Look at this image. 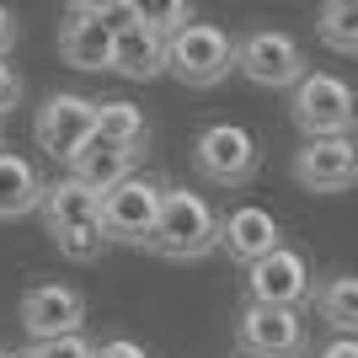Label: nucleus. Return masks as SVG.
I'll return each mask as SVG.
<instances>
[{"mask_svg": "<svg viewBox=\"0 0 358 358\" xmlns=\"http://www.w3.org/2000/svg\"><path fill=\"white\" fill-rule=\"evenodd\" d=\"M0 155H6V134H0Z\"/></svg>", "mask_w": 358, "mask_h": 358, "instance_id": "obj_28", "label": "nucleus"}, {"mask_svg": "<svg viewBox=\"0 0 358 358\" xmlns=\"http://www.w3.org/2000/svg\"><path fill=\"white\" fill-rule=\"evenodd\" d=\"M236 48L241 43H230V32H224V27H214V22H187V27L171 38L166 70L177 75L182 86L209 91V86H220L224 75L236 70Z\"/></svg>", "mask_w": 358, "mask_h": 358, "instance_id": "obj_3", "label": "nucleus"}, {"mask_svg": "<svg viewBox=\"0 0 358 358\" xmlns=\"http://www.w3.org/2000/svg\"><path fill=\"white\" fill-rule=\"evenodd\" d=\"M80 321H86V294L70 284H32L22 294V331L32 343L80 337Z\"/></svg>", "mask_w": 358, "mask_h": 358, "instance_id": "obj_10", "label": "nucleus"}, {"mask_svg": "<svg viewBox=\"0 0 358 358\" xmlns=\"http://www.w3.org/2000/svg\"><path fill=\"white\" fill-rule=\"evenodd\" d=\"M193 166L198 177L214 182V187H241V182H252L257 171V139L252 129H241V123H209L193 145Z\"/></svg>", "mask_w": 358, "mask_h": 358, "instance_id": "obj_8", "label": "nucleus"}, {"mask_svg": "<svg viewBox=\"0 0 358 358\" xmlns=\"http://www.w3.org/2000/svg\"><path fill=\"white\" fill-rule=\"evenodd\" d=\"M16 102H22V75H16L6 59H0V118H6Z\"/></svg>", "mask_w": 358, "mask_h": 358, "instance_id": "obj_24", "label": "nucleus"}, {"mask_svg": "<svg viewBox=\"0 0 358 358\" xmlns=\"http://www.w3.org/2000/svg\"><path fill=\"white\" fill-rule=\"evenodd\" d=\"M6 358H16V353H6Z\"/></svg>", "mask_w": 358, "mask_h": 358, "instance_id": "obj_29", "label": "nucleus"}, {"mask_svg": "<svg viewBox=\"0 0 358 358\" xmlns=\"http://www.w3.org/2000/svg\"><path fill=\"white\" fill-rule=\"evenodd\" d=\"M315 310L337 337H358V273H331L315 284Z\"/></svg>", "mask_w": 358, "mask_h": 358, "instance_id": "obj_18", "label": "nucleus"}, {"mask_svg": "<svg viewBox=\"0 0 358 358\" xmlns=\"http://www.w3.org/2000/svg\"><path fill=\"white\" fill-rule=\"evenodd\" d=\"M294 182L305 193H348L358 182V139H305L294 150Z\"/></svg>", "mask_w": 358, "mask_h": 358, "instance_id": "obj_11", "label": "nucleus"}, {"mask_svg": "<svg viewBox=\"0 0 358 358\" xmlns=\"http://www.w3.org/2000/svg\"><path fill=\"white\" fill-rule=\"evenodd\" d=\"M134 161H139V150H123V145H113V139H91L80 155L70 161V177L75 182H86L91 193H113V187H123V182L134 177Z\"/></svg>", "mask_w": 358, "mask_h": 358, "instance_id": "obj_14", "label": "nucleus"}, {"mask_svg": "<svg viewBox=\"0 0 358 358\" xmlns=\"http://www.w3.org/2000/svg\"><path fill=\"white\" fill-rule=\"evenodd\" d=\"M220 246L236 262H246V268H257L262 257H273L278 246H284V230H278V220H273L262 203H241V209L224 214V236Z\"/></svg>", "mask_w": 358, "mask_h": 358, "instance_id": "obj_12", "label": "nucleus"}, {"mask_svg": "<svg viewBox=\"0 0 358 358\" xmlns=\"http://www.w3.org/2000/svg\"><path fill=\"white\" fill-rule=\"evenodd\" d=\"M161 209H166V187L150 177H129L123 187L102 198V230L107 241L118 246H150L155 224H161Z\"/></svg>", "mask_w": 358, "mask_h": 358, "instance_id": "obj_7", "label": "nucleus"}, {"mask_svg": "<svg viewBox=\"0 0 358 358\" xmlns=\"http://www.w3.org/2000/svg\"><path fill=\"white\" fill-rule=\"evenodd\" d=\"M43 193H48V182L38 177V166H32L27 155L6 150V155H0V220H16V214H27V209H43Z\"/></svg>", "mask_w": 358, "mask_h": 358, "instance_id": "obj_17", "label": "nucleus"}, {"mask_svg": "<svg viewBox=\"0 0 358 358\" xmlns=\"http://www.w3.org/2000/svg\"><path fill=\"white\" fill-rule=\"evenodd\" d=\"M139 16H145V22L161 32V38H177V32L193 22V6H187V0H161V6L150 0V6H139Z\"/></svg>", "mask_w": 358, "mask_h": 358, "instance_id": "obj_22", "label": "nucleus"}, {"mask_svg": "<svg viewBox=\"0 0 358 358\" xmlns=\"http://www.w3.org/2000/svg\"><path fill=\"white\" fill-rule=\"evenodd\" d=\"M11 48H16V16L6 11V6H0V59H6Z\"/></svg>", "mask_w": 358, "mask_h": 358, "instance_id": "obj_27", "label": "nucleus"}, {"mask_svg": "<svg viewBox=\"0 0 358 358\" xmlns=\"http://www.w3.org/2000/svg\"><path fill=\"white\" fill-rule=\"evenodd\" d=\"M43 224L48 236H64V230H80V224H102V193H91L86 182H48L43 193Z\"/></svg>", "mask_w": 358, "mask_h": 358, "instance_id": "obj_16", "label": "nucleus"}, {"mask_svg": "<svg viewBox=\"0 0 358 358\" xmlns=\"http://www.w3.org/2000/svg\"><path fill=\"white\" fill-rule=\"evenodd\" d=\"M315 358H358V337H331Z\"/></svg>", "mask_w": 358, "mask_h": 358, "instance_id": "obj_26", "label": "nucleus"}, {"mask_svg": "<svg viewBox=\"0 0 358 358\" xmlns=\"http://www.w3.org/2000/svg\"><path fill=\"white\" fill-rule=\"evenodd\" d=\"M315 38L331 54H353L358 59V0H331L315 11Z\"/></svg>", "mask_w": 358, "mask_h": 358, "instance_id": "obj_19", "label": "nucleus"}, {"mask_svg": "<svg viewBox=\"0 0 358 358\" xmlns=\"http://www.w3.org/2000/svg\"><path fill=\"white\" fill-rule=\"evenodd\" d=\"M166 54H171V38H161V32H155L145 16H139L134 27H123V32H118L113 70H118L123 80H155V75L166 70Z\"/></svg>", "mask_w": 358, "mask_h": 358, "instance_id": "obj_15", "label": "nucleus"}, {"mask_svg": "<svg viewBox=\"0 0 358 358\" xmlns=\"http://www.w3.org/2000/svg\"><path fill=\"white\" fill-rule=\"evenodd\" d=\"M16 358H96V348L86 337H59V343H32L27 353H16Z\"/></svg>", "mask_w": 358, "mask_h": 358, "instance_id": "obj_23", "label": "nucleus"}, {"mask_svg": "<svg viewBox=\"0 0 358 358\" xmlns=\"http://www.w3.org/2000/svg\"><path fill=\"white\" fill-rule=\"evenodd\" d=\"M241 358H310V327L284 305H246L236 321Z\"/></svg>", "mask_w": 358, "mask_h": 358, "instance_id": "obj_5", "label": "nucleus"}, {"mask_svg": "<svg viewBox=\"0 0 358 358\" xmlns=\"http://www.w3.org/2000/svg\"><path fill=\"white\" fill-rule=\"evenodd\" d=\"M96 134L123 145V150H139L150 139V129H145V113L134 102H96Z\"/></svg>", "mask_w": 358, "mask_h": 358, "instance_id": "obj_20", "label": "nucleus"}, {"mask_svg": "<svg viewBox=\"0 0 358 358\" xmlns=\"http://www.w3.org/2000/svg\"><path fill=\"white\" fill-rule=\"evenodd\" d=\"M54 246H59V257H70V262H96L102 246H107V230H102V224H80V230L54 236Z\"/></svg>", "mask_w": 358, "mask_h": 358, "instance_id": "obj_21", "label": "nucleus"}, {"mask_svg": "<svg viewBox=\"0 0 358 358\" xmlns=\"http://www.w3.org/2000/svg\"><path fill=\"white\" fill-rule=\"evenodd\" d=\"M32 139H38V150H43L48 161L70 166L96 139V102L80 96V91H54L38 107V118H32Z\"/></svg>", "mask_w": 358, "mask_h": 358, "instance_id": "obj_4", "label": "nucleus"}, {"mask_svg": "<svg viewBox=\"0 0 358 358\" xmlns=\"http://www.w3.org/2000/svg\"><path fill=\"white\" fill-rule=\"evenodd\" d=\"M305 299H315V278L310 262L294 246H278L273 257H262L257 268H246V305H284L299 310Z\"/></svg>", "mask_w": 358, "mask_h": 358, "instance_id": "obj_9", "label": "nucleus"}, {"mask_svg": "<svg viewBox=\"0 0 358 358\" xmlns=\"http://www.w3.org/2000/svg\"><path fill=\"white\" fill-rule=\"evenodd\" d=\"M289 118L299 123L305 139H348L358 129V91L343 75L310 70L289 96Z\"/></svg>", "mask_w": 358, "mask_h": 358, "instance_id": "obj_2", "label": "nucleus"}, {"mask_svg": "<svg viewBox=\"0 0 358 358\" xmlns=\"http://www.w3.org/2000/svg\"><path fill=\"white\" fill-rule=\"evenodd\" d=\"M220 236H224V220L214 214L209 198L187 193V187H166V209L155 236H150V252L171 257V262H198L220 246Z\"/></svg>", "mask_w": 358, "mask_h": 358, "instance_id": "obj_1", "label": "nucleus"}, {"mask_svg": "<svg viewBox=\"0 0 358 358\" xmlns=\"http://www.w3.org/2000/svg\"><path fill=\"white\" fill-rule=\"evenodd\" d=\"M236 70L252 80V86H262V91H294L299 80H305V48L289 38V32H273V27H257V32H246L241 38V48H236Z\"/></svg>", "mask_w": 358, "mask_h": 358, "instance_id": "obj_6", "label": "nucleus"}, {"mask_svg": "<svg viewBox=\"0 0 358 358\" xmlns=\"http://www.w3.org/2000/svg\"><path fill=\"white\" fill-rule=\"evenodd\" d=\"M113 48H118V32L102 27L86 6H70L59 27V59L75 70H113Z\"/></svg>", "mask_w": 358, "mask_h": 358, "instance_id": "obj_13", "label": "nucleus"}, {"mask_svg": "<svg viewBox=\"0 0 358 358\" xmlns=\"http://www.w3.org/2000/svg\"><path fill=\"white\" fill-rule=\"evenodd\" d=\"M96 358H150L139 343H129V337H113V343H102L96 348Z\"/></svg>", "mask_w": 358, "mask_h": 358, "instance_id": "obj_25", "label": "nucleus"}]
</instances>
